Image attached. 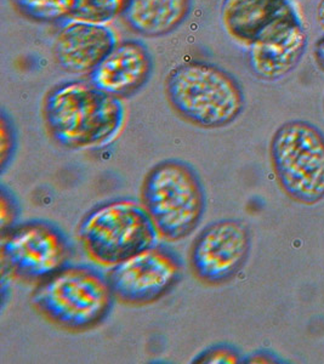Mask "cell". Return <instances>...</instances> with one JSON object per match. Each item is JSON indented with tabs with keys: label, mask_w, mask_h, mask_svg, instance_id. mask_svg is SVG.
<instances>
[{
	"label": "cell",
	"mask_w": 324,
	"mask_h": 364,
	"mask_svg": "<svg viewBox=\"0 0 324 364\" xmlns=\"http://www.w3.org/2000/svg\"><path fill=\"white\" fill-rule=\"evenodd\" d=\"M125 3L126 0H75L72 18L106 23L122 14Z\"/></svg>",
	"instance_id": "cell-16"
},
{
	"label": "cell",
	"mask_w": 324,
	"mask_h": 364,
	"mask_svg": "<svg viewBox=\"0 0 324 364\" xmlns=\"http://www.w3.org/2000/svg\"><path fill=\"white\" fill-rule=\"evenodd\" d=\"M183 267L179 252L158 243L112 266L107 276L117 301L146 306L159 301L179 284Z\"/></svg>",
	"instance_id": "cell-8"
},
{
	"label": "cell",
	"mask_w": 324,
	"mask_h": 364,
	"mask_svg": "<svg viewBox=\"0 0 324 364\" xmlns=\"http://www.w3.org/2000/svg\"><path fill=\"white\" fill-rule=\"evenodd\" d=\"M270 157L279 186L298 203L324 199V134L305 120L281 125L271 139Z\"/></svg>",
	"instance_id": "cell-6"
},
{
	"label": "cell",
	"mask_w": 324,
	"mask_h": 364,
	"mask_svg": "<svg viewBox=\"0 0 324 364\" xmlns=\"http://www.w3.org/2000/svg\"><path fill=\"white\" fill-rule=\"evenodd\" d=\"M153 58L140 41L117 43L89 77V82L118 99H128L148 83Z\"/></svg>",
	"instance_id": "cell-12"
},
{
	"label": "cell",
	"mask_w": 324,
	"mask_h": 364,
	"mask_svg": "<svg viewBox=\"0 0 324 364\" xmlns=\"http://www.w3.org/2000/svg\"><path fill=\"white\" fill-rule=\"evenodd\" d=\"M252 231L239 219H220L207 225L190 249V267L207 286H222L237 276L249 259Z\"/></svg>",
	"instance_id": "cell-9"
},
{
	"label": "cell",
	"mask_w": 324,
	"mask_h": 364,
	"mask_svg": "<svg viewBox=\"0 0 324 364\" xmlns=\"http://www.w3.org/2000/svg\"><path fill=\"white\" fill-rule=\"evenodd\" d=\"M323 108H324V101H323Z\"/></svg>",
	"instance_id": "cell-23"
},
{
	"label": "cell",
	"mask_w": 324,
	"mask_h": 364,
	"mask_svg": "<svg viewBox=\"0 0 324 364\" xmlns=\"http://www.w3.org/2000/svg\"><path fill=\"white\" fill-rule=\"evenodd\" d=\"M192 6L193 0H126L121 15L135 33L158 38L179 28Z\"/></svg>",
	"instance_id": "cell-13"
},
{
	"label": "cell",
	"mask_w": 324,
	"mask_h": 364,
	"mask_svg": "<svg viewBox=\"0 0 324 364\" xmlns=\"http://www.w3.org/2000/svg\"><path fill=\"white\" fill-rule=\"evenodd\" d=\"M117 299L107 273L90 264H70L34 287L31 305L55 327L83 333L111 315Z\"/></svg>",
	"instance_id": "cell-2"
},
{
	"label": "cell",
	"mask_w": 324,
	"mask_h": 364,
	"mask_svg": "<svg viewBox=\"0 0 324 364\" xmlns=\"http://www.w3.org/2000/svg\"><path fill=\"white\" fill-rule=\"evenodd\" d=\"M141 203L159 235L178 242L198 228L205 213V191L195 168L181 159H166L144 178Z\"/></svg>",
	"instance_id": "cell-4"
},
{
	"label": "cell",
	"mask_w": 324,
	"mask_h": 364,
	"mask_svg": "<svg viewBox=\"0 0 324 364\" xmlns=\"http://www.w3.org/2000/svg\"><path fill=\"white\" fill-rule=\"evenodd\" d=\"M299 15L287 0L249 44L248 63L255 77L276 82L296 70L308 49Z\"/></svg>",
	"instance_id": "cell-10"
},
{
	"label": "cell",
	"mask_w": 324,
	"mask_h": 364,
	"mask_svg": "<svg viewBox=\"0 0 324 364\" xmlns=\"http://www.w3.org/2000/svg\"><path fill=\"white\" fill-rule=\"evenodd\" d=\"M166 94L175 113L198 128H225L245 107L244 91L237 79L200 60L175 66L166 77Z\"/></svg>",
	"instance_id": "cell-3"
},
{
	"label": "cell",
	"mask_w": 324,
	"mask_h": 364,
	"mask_svg": "<svg viewBox=\"0 0 324 364\" xmlns=\"http://www.w3.org/2000/svg\"><path fill=\"white\" fill-rule=\"evenodd\" d=\"M0 233L8 231L18 224V218L21 215V207L16 196L5 183L0 187Z\"/></svg>",
	"instance_id": "cell-19"
},
{
	"label": "cell",
	"mask_w": 324,
	"mask_h": 364,
	"mask_svg": "<svg viewBox=\"0 0 324 364\" xmlns=\"http://www.w3.org/2000/svg\"><path fill=\"white\" fill-rule=\"evenodd\" d=\"M195 364H237L244 363V356L231 343H220L212 345L193 357Z\"/></svg>",
	"instance_id": "cell-17"
},
{
	"label": "cell",
	"mask_w": 324,
	"mask_h": 364,
	"mask_svg": "<svg viewBox=\"0 0 324 364\" xmlns=\"http://www.w3.org/2000/svg\"><path fill=\"white\" fill-rule=\"evenodd\" d=\"M244 363H283V360L276 356L274 352L259 350L249 356L244 357Z\"/></svg>",
	"instance_id": "cell-20"
},
{
	"label": "cell",
	"mask_w": 324,
	"mask_h": 364,
	"mask_svg": "<svg viewBox=\"0 0 324 364\" xmlns=\"http://www.w3.org/2000/svg\"><path fill=\"white\" fill-rule=\"evenodd\" d=\"M43 116L51 139L68 149H102L124 129L123 100L100 90L89 80L55 85L44 99Z\"/></svg>",
	"instance_id": "cell-1"
},
{
	"label": "cell",
	"mask_w": 324,
	"mask_h": 364,
	"mask_svg": "<svg viewBox=\"0 0 324 364\" xmlns=\"http://www.w3.org/2000/svg\"><path fill=\"white\" fill-rule=\"evenodd\" d=\"M117 43L116 32L106 23L71 17L55 37V60L67 73L89 75Z\"/></svg>",
	"instance_id": "cell-11"
},
{
	"label": "cell",
	"mask_w": 324,
	"mask_h": 364,
	"mask_svg": "<svg viewBox=\"0 0 324 364\" xmlns=\"http://www.w3.org/2000/svg\"><path fill=\"white\" fill-rule=\"evenodd\" d=\"M17 151V130L11 117L4 108L0 116V169L1 173L10 166Z\"/></svg>",
	"instance_id": "cell-18"
},
{
	"label": "cell",
	"mask_w": 324,
	"mask_h": 364,
	"mask_svg": "<svg viewBox=\"0 0 324 364\" xmlns=\"http://www.w3.org/2000/svg\"><path fill=\"white\" fill-rule=\"evenodd\" d=\"M286 0H224L221 21L227 33L249 46Z\"/></svg>",
	"instance_id": "cell-14"
},
{
	"label": "cell",
	"mask_w": 324,
	"mask_h": 364,
	"mask_svg": "<svg viewBox=\"0 0 324 364\" xmlns=\"http://www.w3.org/2000/svg\"><path fill=\"white\" fill-rule=\"evenodd\" d=\"M317 21L320 23V28L324 32V0H320L317 6Z\"/></svg>",
	"instance_id": "cell-22"
},
{
	"label": "cell",
	"mask_w": 324,
	"mask_h": 364,
	"mask_svg": "<svg viewBox=\"0 0 324 364\" xmlns=\"http://www.w3.org/2000/svg\"><path fill=\"white\" fill-rule=\"evenodd\" d=\"M78 235L89 257L111 267L158 245L161 236L144 204L130 198L90 209L80 220Z\"/></svg>",
	"instance_id": "cell-5"
},
{
	"label": "cell",
	"mask_w": 324,
	"mask_h": 364,
	"mask_svg": "<svg viewBox=\"0 0 324 364\" xmlns=\"http://www.w3.org/2000/svg\"><path fill=\"white\" fill-rule=\"evenodd\" d=\"M313 53H315L316 63H318V66L324 70V34L317 41L316 44H315Z\"/></svg>",
	"instance_id": "cell-21"
},
{
	"label": "cell",
	"mask_w": 324,
	"mask_h": 364,
	"mask_svg": "<svg viewBox=\"0 0 324 364\" xmlns=\"http://www.w3.org/2000/svg\"><path fill=\"white\" fill-rule=\"evenodd\" d=\"M15 8L29 20L58 23L71 18L75 0H11Z\"/></svg>",
	"instance_id": "cell-15"
},
{
	"label": "cell",
	"mask_w": 324,
	"mask_h": 364,
	"mask_svg": "<svg viewBox=\"0 0 324 364\" xmlns=\"http://www.w3.org/2000/svg\"><path fill=\"white\" fill-rule=\"evenodd\" d=\"M73 252L66 232L48 220H28L0 233L1 271L22 283H42L72 264Z\"/></svg>",
	"instance_id": "cell-7"
}]
</instances>
